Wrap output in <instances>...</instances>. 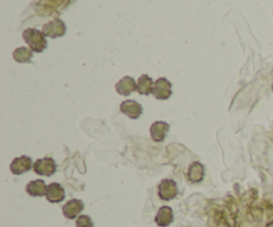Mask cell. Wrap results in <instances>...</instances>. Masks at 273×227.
Masks as SVG:
<instances>
[{
  "mask_svg": "<svg viewBox=\"0 0 273 227\" xmlns=\"http://www.w3.org/2000/svg\"><path fill=\"white\" fill-rule=\"evenodd\" d=\"M76 227H94V222L88 216H80L76 218Z\"/></svg>",
  "mask_w": 273,
  "mask_h": 227,
  "instance_id": "e0dca14e",
  "label": "cell"
},
{
  "mask_svg": "<svg viewBox=\"0 0 273 227\" xmlns=\"http://www.w3.org/2000/svg\"><path fill=\"white\" fill-rule=\"evenodd\" d=\"M152 94L157 100H168L172 96V84L165 77L157 78L153 85Z\"/></svg>",
  "mask_w": 273,
  "mask_h": 227,
  "instance_id": "277c9868",
  "label": "cell"
},
{
  "mask_svg": "<svg viewBox=\"0 0 273 227\" xmlns=\"http://www.w3.org/2000/svg\"><path fill=\"white\" fill-rule=\"evenodd\" d=\"M46 198L51 204H59V202H63L64 198H66V192H64L62 185H59L56 182H52L47 186Z\"/></svg>",
  "mask_w": 273,
  "mask_h": 227,
  "instance_id": "30bf717a",
  "label": "cell"
},
{
  "mask_svg": "<svg viewBox=\"0 0 273 227\" xmlns=\"http://www.w3.org/2000/svg\"><path fill=\"white\" fill-rule=\"evenodd\" d=\"M12 58L14 60L20 64H24V62H31L32 60V50L30 48H26V46H19L14 50L12 54Z\"/></svg>",
  "mask_w": 273,
  "mask_h": 227,
  "instance_id": "2e32d148",
  "label": "cell"
},
{
  "mask_svg": "<svg viewBox=\"0 0 273 227\" xmlns=\"http://www.w3.org/2000/svg\"><path fill=\"white\" fill-rule=\"evenodd\" d=\"M67 32V27L64 22L60 19H55L51 20V22H48L47 24H44L43 26V34L47 38H62V36L66 35Z\"/></svg>",
  "mask_w": 273,
  "mask_h": 227,
  "instance_id": "7a4b0ae2",
  "label": "cell"
},
{
  "mask_svg": "<svg viewBox=\"0 0 273 227\" xmlns=\"http://www.w3.org/2000/svg\"><path fill=\"white\" fill-rule=\"evenodd\" d=\"M273 226V224H269V226H268V227H272Z\"/></svg>",
  "mask_w": 273,
  "mask_h": 227,
  "instance_id": "ac0fdd59",
  "label": "cell"
},
{
  "mask_svg": "<svg viewBox=\"0 0 273 227\" xmlns=\"http://www.w3.org/2000/svg\"><path fill=\"white\" fill-rule=\"evenodd\" d=\"M272 90H273V85H272Z\"/></svg>",
  "mask_w": 273,
  "mask_h": 227,
  "instance_id": "d6986e66",
  "label": "cell"
},
{
  "mask_svg": "<svg viewBox=\"0 0 273 227\" xmlns=\"http://www.w3.org/2000/svg\"><path fill=\"white\" fill-rule=\"evenodd\" d=\"M153 85H155V81L148 74H141L137 80V92L143 96H149L153 92Z\"/></svg>",
  "mask_w": 273,
  "mask_h": 227,
  "instance_id": "9a60e30c",
  "label": "cell"
},
{
  "mask_svg": "<svg viewBox=\"0 0 273 227\" xmlns=\"http://www.w3.org/2000/svg\"><path fill=\"white\" fill-rule=\"evenodd\" d=\"M47 36L44 35L43 31L35 30V28H27L23 32L24 42H27L30 50L36 54H42L47 48Z\"/></svg>",
  "mask_w": 273,
  "mask_h": 227,
  "instance_id": "6da1fadb",
  "label": "cell"
},
{
  "mask_svg": "<svg viewBox=\"0 0 273 227\" xmlns=\"http://www.w3.org/2000/svg\"><path fill=\"white\" fill-rule=\"evenodd\" d=\"M204 176H205V168H204L200 162H193L189 166L188 169V180L192 182V184H199L204 180Z\"/></svg>",
  "mask_w": 273,
  "mask_h": 227,
  "instance_id": "4fadbf2b",
  "label": "cell"
},
{
  "mask_svg": "<svg viewBox=\"0 0 273 227\" xmlns=\"http://www.w3.org/2000/svg\"><path fill=\"white\" fill-rule=\"evenodd\" d=\"M155 222L160 227L169 226L173 222V210L169 206H161L155 216Z\"/></svg>",
  "mask_w": 273,
  "mask_h": 227,
  "instance_id": "7c38bea8",
  "label": "cell"
},
{
  "mask_svg": "<svg viewBox=\"0 0 273 227\" xmlns=\"http://www.w3.org/2000/svg\"><path fill=\"white\" fill-rule=\"evenodd\" d=\"M120 110L123 114H125L127 117L132 120L139 118L143 114V106L135 100H127L124 102H121Z\"/></svg>",
  "mask_w": 273,
  "mask_h": 227,
  "instance_id": "9c48e42d",
  "label": "cell"
},
{
  "mask_svg": "<svg viewBox=\"0 0 273 227\" xmlns=\"http://www.w3.org/2000/svg\"><path fill=\"white\" fill-rule=\"evenodd\" d=\"M84 208V204L80 200H71L63 206V216L67 220H75L80 216V212Z\"/></svg>",
  "mask_w": 273,
  "mask_h": 227,
  "instance_id": "ba28073f",
  "label": "cell"
},
{
  "mask_svg": "<svg viewBox=\"0 0 273 227\" xmlns=\"http://www.w3.org/2000/svg\"><path fill=\"white\" fill-rule=\"evenodd\" d=\"M177 192H179L177 185H176V182L173 180L165 178V180L160 181V184H159V196L163 200H175Z\"/></svg>",
  "mask_w": 273,
  "mask_h": 227,
  "instance_id": "5b68a950",
  "label": "cell"
},
{
  "mask_svg": "<svg viewBox=\"0 0 273 227\" xmlns=\"http://www.w3.org/2000/svg\"><path fill=\"white\" fill-rule=\"evenodd\" d=\"M34 168V164H32V160L28 156H22V157L15 158L14 161L11 162V173H14L15 176H20V174H24L30 172V170Z\"/></svg>",
  "mask_w": 273,
  "mask_h": 227,
  "instance_id": "8992f818",
  "label": "cell"
},
{
  "mask_svg": "<svg viewBox=\"0 0 273 227\" xmlns=\"http://www.w3.org/2000/svg\"><path fill=\"white\" fill-rule=\"evenodd\" d=\"M47 186L43 180H35L31 181L26 186V192H28V196H46V192H47Z\"/></svg>",
  "mask_w": 273,
  "mask_h": 227,
  "instance_id": "5bb4252c",
  "label": "cell"
},
{
  "mask_svg": "<svg viewBox=\"0 0 273 227\" xmlns=\"http://www.w3.org/2000/svg\"><path fill=\"white\" fill-rule=\"evenodd\" d=\"M34 170L36 174L44 176V177H51L56 172V162L50 157L39 158L34 162Z\"/></svg>",
  "mask_w": 273,
  "mask_h": 227,
  "instance_id": "3957f363",
  "label": "cell"
},
{
  "mask_svg": "<svg viewBox=\"0 0 273 227\" xmlns=\"http://www.w3.org/2000/svg\"><path fill=\"white\" fill-rule=\"evenodd\" d=\"M116 92L121 96H129L131 93L137 90V81H135L131 76H124L123 78L117 81L115 85Z\"/></svg>",
  "mask_w": 273,
  "mask_h": 227,
  "instance_id": "52a82bcc",
  "label": "cell"
},
{
  "mask_svg": "<svg viewBox=\"0 0 273 227\" xmlns=\"http://www.w3.org/2000/svg\"><path fill=\"white\" fill-rule=\"evenodd\" d=\"M168 130H169V125L164 121H156L153 122L149 128V132H151V137L153 138V141L156 142H161L165 138Z\"/></svg>",
  "mask_w": 273,
  "mask_h": 227,
  "instance_id": "8fae6325",
  "label": "cell"
}]
</instances>
